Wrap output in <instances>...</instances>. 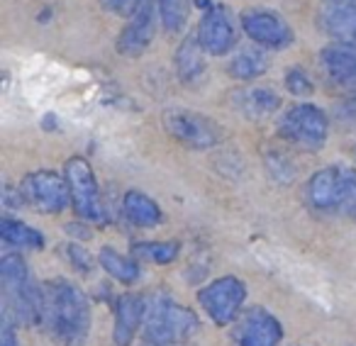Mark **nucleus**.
I'll return each mask as SVG.
<instances>
[{
	"mask_svg": "<svg viewBox=\"0 0 356 346\" xmlns=\"http://www.w3.org/2000/svg\"><path fill=\"white\" fill-rule=\"evenodd\" d=\"M42 320L51 336L66 346H79L90 329V305L86 293L69 281H51L42 288Z\"/></svg>",
	"mask_w": 356,
	"mask_h": 346,
	"instance_id": "1",
	"label": "nucleus"
},
{
	"mask_svg": "<svg viewBox=\"0 0 356 346\" xmlns=\"http://www.w3.org/2000/svg\"><path fill=\"white\" fill-rule=\"evenodd\" d=\"M0 286L6 300V317L20 324H35L42 320V288H37L27 271V263L17 254L0 258Z\"/></svg>",
	"mask_w": 356,
	"mask_h": 346,
	"instance_id": "2",
	"label": "nucleus"
},
{
	"mask_svg": "<svg viewBox=\"0 0 356 346\" xmlns=\"http://www.w3.org/2000/svg\"><path fill=\"white\" fill-rule=\"evenodd\" d=\"M198 331V317L193 310L159 295L147 305L144 317V341L149 346H173L184 344Z\"/></svg>",
	"mask_w": 356,
	"mask_h": 346,
	"instance_id": "3",
	"label": "nucleus"
},
{
	"mask_svg": "<svg viewBox=\"0 0 356 346\" xmlns=\"http://www.w3.org/2000/svg\"><path fill=\"white\" fill-rule=\"evenodd\" d=\"M64 176L69 181L71 190V203L79 217L88 220L93 224H108V210L103 205V195H100V186L93 176V168L86 158L74 156L66 161Z\"/></svg>",
	"mask_w": 356,
	"mask_h": 346,
	"instance_id": "4",
	"label": "nucleus"
},
{
	"mask_svg": "<svg viewBox=\"0 0 356 346\" xmlns=\"http://www.w3.org/2000/svg\"><path fill=\"white\" fill-rule=\"evenodd\" d=\"M330 120L317 105H296L281 120V134L305 151H320L327 142Z\"/></svg>",
	"mask_w": 356,
	"mask_h": 346,
	"instance_id": "5",
	"label": "nucleus"
},
{
	"mask_svg": "<svg viewBox=\"0 0 356 346\" xmlns=\"http://www.w3.org/2000/svg\"><path fill=\"white\" fill-rule=\"evenodd\" d=\"M20 195L40 213H61L71 200L69 181L54 171L27 173L20 183Z\"/></svg>",
	"mask_w": 356,
	"mask_h": 346,
	"instance_id": "6",
	"label": "nucleus"
},
{
	"mask_svg": "<svg viewBox=\"0 0 356 346\" xmlns=\"http://www.w3.org/2000/svg\"><path fill=\"white\" fill-rule=\"evenodd\" d=\"M244 297H247V288L234 276L218 278V281H213L198 293V302L208 312V317L215 324L222 327L237 317L239 307L244 305Z\"/></svg>",
	"mask_w": 356,
	"mask_h": 346,
	"instance_id": "7",
	"label": "nucleus"
},
{
	"mask_svg": "<svg viewBox=\"0 0 356 346\" xmlns=\"http://www.w3.org/2000/svg\"><path fill=\"white\" fill-rule=\"evenodd\" d=\"M163 127L173 139L191 149H210L220 139L218 124H213L208 117L191 110H166L163 113Z\"/></svg>",
	"mask_w": 356,
	"mask_h": 346,
	"instance_id": "8",
	"label": "nucleus"
},
{
	"mask_svg": "<svg viewBox=\"0 0 356 346\" xmlns=\"http://www.w3.org/2000/svg\"><path fill=\"white\" fill-rule=\"evenodd\" d=\"M283 336L281 322L264 307H249L234 324V346H278Z\"/></svg>",
	"mask_w": 356,
	"mask_h": 346,
	"instance_id": "9",
	"label": "nucleus"
},
{
	"mask_svg": "<svg viewBox=\"0 0 356 346\" xmlns=\"http://www.w3.org/2000/svg\"><path fill=\"white\" fill-rule=\"evenodd\" d=\"M242 27L252 42L268 49H283L293 42V30L281 15L268 10H247L242 15Z\"/></svg>",
	"mask_w": 356,
	"mask_h": 346,
	"instance_id": "10",
	"label": "nucleus"
},
{
	"mask_svg": "<svg viewBox=\"0 0 356 346\" xmlns=\"http://www.w3.org/2000/svg\"><path fill=\"white\" fill-rule=\"evenodd\" d=\"M154 37V0H139L137 10L129 15L122 35L118 40V51L122 56H139L147 51Z\"/></svg>",
	"mask_w": 356,
	"mask_h": 346,
	"instance_id": "11",
	"label": "nucleus"
},
{
	"mask_svg": "<svg viewBox=\"0 0 356 346\" xmlns=\"http://www.w3.org/2000/svg\"><path fill=\"white\" fill-rule=\"evenodd\" d=\"M198 40L203 49L215 56H225L232 49L237 37H234V27L222 8L213 6L210 10H205L203 20L198 25Z\"/></svg>",
	"mask_w": 356,
	"mask_h": 346,
	"instance_id": "12",
	"label": "nucleus"
},
{
	"mask_svg": "<svg viewBox=\"0 0 356 346\" xmlns=\"http://www.w3.org/2000/svg\"><path fill=\"white\" fill-rule=\"evenodd\" d=\"M147 317V300L142 295H120L115 302V327H113V341L115 346H129L137 334V327L144 324Z\"/></svg>",
	"mask_w": 356,
	"mask_h": 346,
	"instance_id": "13",
	"label": "nucleus"
},
{
	"mask_svg": "<svg viewBox=\"0 0 356 346\" xmlns=\"http://www.w3.org/2000/svg\"><path fill=\"white\" fill-rule=\"evenodd\" d=\"M320 64L332 83L356 93V47L337 44L320 54Z\"/></svg>",
	"mask_w": 356,
	"mask_h": 346,
	"instance_id": "14",
	"label": "nucleus"
},
{
	"mask_svg": "<svg viewBox=\"0 0 356 346\" xmlns=\"http://www.w3.org/2000/svg\"><path fill=\"white\" fill-rule=\"evenodd\" d=\"M320 27L325 35L339 44L356 47V6L354 3H332L320 13Z\"/></svg>",
	"mask_w": 356,
	"mask_h": 346,
	"instance_id": "15",
	"label": "nucleus"
},
{
	"mask_svg": "<svg viewBox=\"0 0 356 346\" xmlns=\"http://www.w3.org/2000/svg\"><path fill=\"white\" fill-rule=\"evenodd\" d=\"M339 183H341V166L320 168L307 183V200L312 208L337 213L339 208Z\"/></svg>",
	"mask_w": 356,
	"mask_h": 346,
	"instance_id": "16",
	"label": "nucleus"
},
{
	"mask_svg": "<svg viewBox=\"0 0 356 346\" xmlns=\"http://www.w3.org/2000/svg\"><path fill=\"white\" fill-rule=\"evenodd\" d=\"M122 210L129 222L137 224V227H156V224L161 222V208H159L149 195L139 193V190L124 193Z\"/></svg>",
	"mask_w": 356,
	"mask_h": 346,
	"instance_id": "17",
	"label": "nucleus"
},
{
	"mask_svg": "<svg viewBox=\"0 0 356 346\" xmlns=\"http://www.w3.org/2000/svg\"><path fill=\"white\" fill-rule=\"evenodd\" d=\"M203 44H200L198 35H191L181 42L176 51V69L178 76L184 81H198L203 76L205 59H203Z\"/></svg>",
	"mask_w": 356,
	"mask_h": 346,
	"instance_id": "18",
	"label": "nucleus"
},
{
	"mask_svg": "<svg viewBox=\"0 0 356 346\" xmlns=\"http://www.w3.org/2000/svg\"><path fill=\"white\" fill-rule=\"evenodd\" d=\"M237 105L247 117L264 120L276 113L278 105H281V98L268 88H249L237 95Z\"/></svg>",
	"mask_w": 356,
	"mask_h": 346,
	"instance_id": "19",
	"label": "nucleus"
},
{
	"mask_svg": "<svg viewBox=\"0 0 356 346\" xmlns=\"http://www.w3.org/2000/svg\"><path fill=\"white\" fill-rule=\"evenodd\" d=\"M0 237H3L6 244H10V247H20V249H42L44 247V237H42L37 229H32L30 224L8 220V217L0 220Z\"/></svg>",
	"mask_w": 356,
	"mask_h": 346,
	"instance_id": "20",
	"label": "nucleus"
},
{
	"mask_svg": "<svg viewBox=\"0 0 356 346\" xmlns=\"http://www.w3.org/2000/svg\"><path fill=\"white\" fill-rule=\"evenodd\" d=\"M98 261H100V266H103L105 271H108L110 276L120 283H134L139 278L137 261H132V258L124 256V254H118L110 247H105L103 252L98 254Z\"/></svg>",
	"mask_w": 356,
	"mask_h": 346,
	"instance_id": "21",
	"label": "nucleus"
},
{
	"mask_svg": "<svg viewBox=\"0 0 356 346\" xmlns=\"http://www.w3.org/2000/svg\"><path fill=\"white\" fill-rule=\"evenodd\" d=\"M266 69H268V59L259 49H244L242 54H237L229 61V76H234L239 81L259 79Z\"/></svg>",
	"mask_w": 356,
	"mask_h": 346,
	"instance_id": "22",
	"label": "nucleus"
},
{
	"mask_svg": "<svg viewBox=\"0 0 356 346\" xmlns=\"http://www.w3.org/2000/svg\"><path fill=\"white\" fill-rule=\"evenodd\" d=\"M159 17L166 32H181L188 22L191 15V0H156Z\"/></svg>",
	"mask_w": 356,
	"mask_h": 346,
	"instance_id": "23",
	"label": "nucleus"
},
{
	"mask_svg": "<svg viewBox=\"0 0 356 346\" xmlns=\"http://www.w3.org/2000/svg\"><path fill=\"white\" fill-rule=\"evenodd\" d=\"M134 254L156 263H171L173 258L178 256V244L176 242H144L134 247Z\"/></svg>",
	"mask_w": 356,
	"mask_h": 346,
	"instance_id": "24",
	"label": "nucleus"
},
{
	"mask_svg": "<svg viewBox=\"0 0 356 346\" xmlns=\"http://www.w3.org/2000/svg\"><path fill=\"white\" fill-rule=\"evenodd\" d=\"M341 215H356V168L341 166V183H339V208Z\"/></svg>",
	"mask_w": 356,
	"mask_h": 346,
	"instance_id": "25",
	"label": "nucleus"
},
{
	"mask_svg": "<svg viewBox=\"0 0 356 346\" xmlns=\"http://www.w3.org/2000/svg\"><path fill=\"white\" fill-rule=\"evenodd\" d=\"M286 85H288V90H291L293 95L312 93V83H310V79H307L302 69H291V71H288V74H286Z\"/></svg>",
	"mask_w": 356,
	"mask_h": 346,
	"instance_id": "26",
	"label": "nucleus"
},
{
	"mask_svg": "<svg viewBox=\"0 0 356 346\" xmlns=\"http://www.w3.org/2000/svg\"><path fill=\"white\" fill-rule=\"evenodd\" d=\"M100 3L115 15H132L139 6V0H100Z\"/></svg>",
	"mask_w": 356,
	"mask_h": 346,
	"instance_id": "27",
	"label": "nucleus"
},
{
	"mask_svg": "<svg viewBox=\"0 0 356 346\" xmlns=\"http://www.w3.org/2000/svg\"><path fill=\"white\" fill-rule=\"evenodd\" d=\"M0 346H17L15 331H13V324L8 320L3 322V327H0Z\"/></svg>",
	"mask_w": 356,
	"mask_h": 346,
	"instance_id": "28",
	"label": "nucleus"
},
{
	"mask_svg": "<svg viewBox=\"0 0 356 346\" xmlns=\"http://www.w3.org/2000/svg\"><path fill=\"white\" fill-rule=\"evenodd\" d=\"M337 3H354L356 6V0H337Z\"/></svg>",
	"mask_w": 356,
	"mask_h": 346,
	"instance_id": "29",
	"label": "nucleus"
}]
</instances>
